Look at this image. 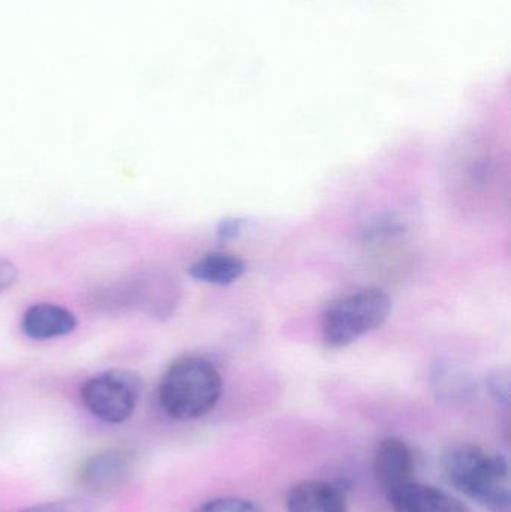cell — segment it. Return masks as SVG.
Masks as SVG:
<instances>
[{"label": "cell", "mask_w": 511, "mask_h": 512, "mask_svg": "<svg viewBox=\"0 0 511 512\" xmlns=\"http://www.w3.org/2000/svg\"><path fill=\"white\" fill-rule=\"evenodd\" d=\"M443 468L456 490L491 512L511 511L510 468L506 457L473 444L447 451Z\"/></svg>", "instance_id": "6da1fadb"}, {"label": "cell", "mask_w": 511, "mask_h": 512, "mask_svg": "<svg viewBox=\"0 0 511 512\" xmlns=\"http://www.w3.org/2000/svg\"><path fill=\"white\" fill-rule=\"evenodd\" d=\"M221 394V373L215 364L201 357L174 361L158 388L159 405L177 421L206 417L218 405Z\"/></svg>", "instance_id": "7a4b0ae2"}, {"label": "cell", "mask_w": 511, "mask_h": 512, "mask_svg": "<svg viewBox=\"0 0 511 512\" xmlns=\"http://www.w3.org/2000/svg\"><path fill=\"white\" fill-rule=\"evenodd\" d=\"M182 288L176 277L164 270H147L126 279L116 280L93 292L96 309H137L155 321H165L176 312Z\"/></svg>", "instance_id": "3957f363"}, {"label": "cell", "mask_w": 511, "mask_h": 512, "mask_svg": "<svg viewBox=\"0 0 511 512\" xmlns=\"http://www.w3.org/2000/svg\"><path fill=\"white\" fill-rule=\"evenodd\" d=\"M392 309V298L380 288L351 292L333 301L321 322L324 345L341 349L357 342L360 337L383 327Z\"/></svg>", "instance_id": "277c9868"}, {"label": "cell", "mask_w": 511, "mask_h": 512, "mask_svg": "<svg viewBox=\"0 0 511 512\" xmlns=\"http://www.w3.org/2000/svg\"><path fill=\"white\" fill-rule=\"evenodd\" d=\"M87 411L102 423L122 424L131 418L140 399V381L123 370H110L87 379L81 387Z\"/></svg>", "instance_id": "5b68a950"}, {"label": "cell", "mask_w": 511, "mask_h": 512, "mask_svg": "<svg viewBox=\"0 0 511 512\" xmlns=\"http://www.w3.org/2000/svg\"><path fill=\"white\" fill-rule=\"evenodd\" d=\"M137 466L138 454L132 448H105L78 466L77 480L89 492L108 495L125 487Z\"/></svg>", "instance_id": "8992f818"}, {"label": "cell", "mask_w": 511, "mask_h": 512, "mask_svg": "<svg viewBox=\"0 0 511 512\" xmlns=\"http://www.w3.org/2000/svg\"><path fill=\"white\" fill-rule=\"evenodd\" d=\"M374 474L384 495L389 496L416 477V454L404 439L390 436L377 445Z\"/></svg>", "instance_id": "52a82bcc"}, {"label": "cell", "mask_w": 511, "mask_h": 512, "mask_svg": "<svg viewBox=\"0 0 511 512\" xmlns=\"http://www.w3.org/2000/svg\"><path fill=\"white\" fill-rule=\"evenodd\" d=\"M396 512H471L461 499L446 490L416 480L386 496Z\"/></svg>", "instance_id": "ba28073f"}, {"label": "cell", "mask_w": 511, "mask_h": 512, "mask_svg": "<svg viewBox=\"0 0 511 512\" xmlns=\"http://www.w3.org/2000/svg\"><path fill=\"white\" fill-rule=\"evenodd\" d=\"M288 512H348L344 490L329 481L306 480L291 487Z\"/></svg>", "instance_id": "9c48e42d"}, {"label": "cell", "mask_w": 511, "mask_h": 512, "mask_svg": "<svg viewBox=\"0 0 511 512\" xmlns=\"http://www.w3.org/2000/svg\"><path fill=\"white\" fill-rule=\"evenodd\" d=\"M21 328L30 339H57L68 336L77 328V318L59 304L38 303L24 312Z\"/></svg>", "instance_id": "30bf717a"}, {"label": "cell", "mask_w": 511, "mask_h": 512, "mask_svg": "<svg viewBox=\"0 0 511 512\" xmlns=\"http://www.w3.org/2000/svg\"><path fill=\"white\" fill-rule=\"evenodd\" d=\"M246 271V264L237 256L224 252H210L201 256L189 268V274L198 282L225 286L236 282Z\"/></svg>", "instance_id": "8fae6325"}, {"label": "cell", "mask_w": 511, "mask_h": 512, "mask_svg": "<svg viewBox=\"0 0 511 512\" xmlns=\"http://www.w3.org/2000/svg\"><path fill=\"white\" fill-rule=\"evenodd\" d=\"M432 387L441 402H465L476 391L473 379L458 367L438 364L432 373Z\"/></svg>", "instance_id": "7c38bea8"}, {"label": "cell", "mask_w": 511, "mask_h": 512, "mask_svg": "<svg viewBox=\"0 0 511 512\" xmlns=\"http://www.w3.org/2000/svg\"><path fill=\"white\" fill-rule=\"evenodd\" d=\"M191 512H266L263 507L255 504L249 499L234 498V496H225V498L210 499L204 504L198 505Z\"/></svg>", "instance_id": "4fadbf2b"}, {"label": "cell", "mask_w": 511, "mask_h": 512, "mask_svg": "<svg viewBox=\"0 0 511 512\" xmlns=\"http://www.w3.org/2000/svg\"><path fill=\"white\" fill-rule=\"evenodd\" d=\"M17 512H93V508L84 498H63L32 505Z\"/></svg>", "instance_id": "5bb4252c"}, {"label": "cell", "mask_w": 511, "mask_h": 512, "mask_svg": "<svg viewBox=\"0 0 511 512\" xmlns=\"http://www.w3.org/2000/svg\"><path fill=\"white\" fill-rule=\"evenodd\" d=\"M488 388L491 391L492 397L497 400L500 405L509 406L510 403V379L507 373L498 372L492 373L488 378Z\"/></svg>", "instance_id": "9a60e30c"}, {"label": "cell", "mask_w": 511, "mask_h": 512, "mask_svg": "<svg viewBox=\"0 0 511 512\" xmlns=\"http://www.w3.org/2000/svg\"><path fill=\"white\" fill-rule=\"evenodd\" d=\"M18 279V268L14 262L0 256V294L8 291Z\"/></svg>", "instance_id": "2e32d148"}, {"label": "cell", "mask_w": 511, "mask_h": 512, "mask_svg": "<svg viewBox=\"0 0 511 512\" xmlns=\"http://www.w3.org/2000/svg\"><path fill=\"white\" fill-rule=\"evenodd\" d=\"M242 228V219H222V221L219 222L218 228H216V236H218L219 240H222V242H228V240L236 239V237L239 236L240 231H242Z\"/></svg>", "instance_id": "e0dca14e"}]
</instances>
